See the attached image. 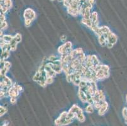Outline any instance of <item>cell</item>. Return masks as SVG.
<instances>
[{"instance_id":"6da1fadb","label":"cell","mask_w":127,"mask_h":126,"mask_svg":"<svg viewBox=\"0 0 127 126\" xmlns=\"http://www.w3.org/2000/svg\"><path fill=\"white\" fill-rule=\"evenodd\" d=\"M68 112L64 111L61 113L58 118L55 121V124L56 126H64L68 125L73 122V120H67V115Z\"/></svg>"},{"instance_id":"7a4b0ae2","label":"cell","mask_w":127,"mask_h":126,"mask_svg":"<svg viewBox=\"0 0 127 126\" xmlns=\"http://www.w3.org/2000/svg\"><path fill=\"white\" fill-rule=\"evenodd\" d=\"M73 50L72 49V44L70 41H67L58 48V53L61 55H68Z\"/></svg>"},{"instance_id":"3957f363","label":"cell","mask_w":127,"mask_h":126,"mask_svg":"<svg viewBox=\"0 0 127 126\" xmlns=\"http://www.w3.org/2000/svg\"><path fill=\"white\" fill-rule=\"evenodd\" d=\"M24 20H30L34 21L36 18V14L32 8H28L24 11Z\"/></svg>"},{"instance_id":"277c9868","label":"cell","mask_w":127,"mask_h":126,"mask_svg":"<svg viewBox=\"0 0 127 126\" xmlns=\"http://www.w3.org/2000/svg\"><path fill=\"white\" fill-rule=\"evenodd\" d=\"M17 85L18 84L17 83H13V85L12 87H10V88L8 91V97H10V98L11 97H16V98H17L19 96L20 92L18 89Z\"/></svg>"},{"instance_id":"5b68a950","label":"cell","mask_w":127,"mask_h":126,"mask_svg":"<svg viewBox=\"0 0 127 126\" xmlns=\"http://www.w3.org/2000/svg\"><path fill=\"white\" fill-rule=\"evenodd\" d=\"M3 64V67L1 68L0 70V73H1V77L6 76V73L10 69V68L12 66V64L10 62H8L7 61H5Z\"/></svg>"},{"instance_id":"8992f818","label":"cell","mask_w":127,"mask_h":126,"mask_svg":"<svg viewBox=\"0 0 127 126\" xmlns=\"http://www.w3.org/2000/svg\"><path fill=\"white\" fill-rule=\"evenodd\" d=\"M118 41V36L114 33H113L111 32L110 34L108 35L107 38V44L108 43H110L113 45H115Z\"/></svg>"},{"instance_id":"52a82bcc","label":"cell","mask_w":127,"mask_h":126,"mask_svg":"<svg viewBox=\"0 0 127 126\" xmlns=\"http://www.w3.org/2000/svg\"><path fill=\"white\" fill-rule=\"evenodd\" d=\"M47 64H49V66H51V68L55 71L57 74H60L61 72L63 71L62 68H61V66L59 64H55L53 62H47Z\"/></svg>"},{"instance_id":"ba28073f","label":"cell","mask_w":127,"mask_h":126,"mask_svg":"<svg viewBox=\"0 0 127 126\" xmlns=\"http://www.w3.org/2000/svg\"><path fill=\"white\" fill-rule=\"evenodd\" d=\"M108 109V102L105 101L101 105L100 109L98 110V114L99 115H103L106 114V112H107Z\"/></svg>"},{"instance_id":"9c48e42d","label":"cell","mask_w":127,"mask_h":126,"mask_svg":"<svg viewBox=\"0 0 127 126\" xmlns=\"http://www.w3.org/2000/svg\"><path fill=\"white\" fill-rule=\"evenodd\" d=\"M78 97L81 100V102H82L83 103H85L87 102V97L86 93L82 91V90H81V89H78Z\"/></svg>"},{"instance_id":"30bf717a","label":"cell","mask_w":127,"mask_h":126,"mask_svg":"<svg viewBox=\"0 0 127 126\" xmlns=\"http://www.w3.org/2000/svg\"><path fill=\"white\" fill-rule=\"evenodd\" d=\"M90 19L91 20L93 25L98 26V25H99V20H98V15L97 12H94L91 13V16H90Z\"/></svg>"},{"instance_id":"8fae6325","label":"cell","mask_w":127,"mask_h":126,"mask_svg":"<svg viewBox=\"0 0 127 126\" xmlns=\"http://www.w3.org/2000/svg\"><path fill=\"white\" fill-rule=\"evenodd\" d=\"M10 50H6V51H1V64L6 61V59L10 57Z\"/></svg>"},{"instance_id":"7c38bea8","label":"cell","mask_w":127,"mask_h":126,"mask_svg":"<svg viewBox=\"0 0 127 126\" xmlns=\"http://www.w3.org/2000/svg\"><path fill=\"white\" fill-rule=\"evenodd\" d=\"M98 42L102 47H106L107 45V38L104 35L98 37Z\"/></svg>"},{"instance_id":"4fadbf2b","label":"cell","mask_w":127,"mask_h":126,"mask_svg":"<svg viewBox=\"0 0 127 126\" xmlns=\"http://www.w3.org/2000/svg\"><path fill=\"white\" fill-rule=\"evenodd\" d=\"M82 23L84 24V25H85L86 27H87L88 28H91V27L93 25V23H92V21L90 19H85V18H82Z\"/></svg>"},{"instance_id":"5bb4252c","label":"cell","mask_w":127,"mask_h":126,"mask_svg":"<svg viewBox=\"0 0 127 126\" xmlns=\"http://www.w3.org/2000/svg\"><path fill=\"white\" fill-rule=\"evenodd\" d=\"M14 39V37L12 36V35H8V34H6V35H3V37H1V39H2L3 41L6 43H9L11 42V41Z\"/></svg>"},{"instance_id":"9a60e30c","label":"cell","mask_w":127,"mask_h":126,"mask_svg":"<svg viewBox=\"0 0 127 126\" xmlns=\"http://www.w3.org/2000/svg\"><path fill=\"white\" fill-rule=\"evenodd\" d=\"M10 46V50L11 51H15L17 50V47L18 43L15 41V39H13L10 43H9Z\"/></svg>"},{"instance_id":"2e32d148","label":"cell","mask_w":127,"mask_h":126,"mask_svg":"<svg viewBox=\"0 0 127 126\" xmlns=\"http://www.w3.org/2000/svg\"><path fill=\"white\" fill-rule=\"evenodd\" d=\"M76 118L80 122H84L85 120V117L84 115V113H80L76 115Z\"/></svg>"},{"instance_id":"e0dca14e","label":"cell","mask_w":127,"mask_h":126,"mask_svg":"<svg viewBox=\"0 0 127 126\" xmlns=\"http://www.w3.org/2000/svg\"><path fill=\"white\" fill-rule=\"evenodd\" d=\"M92 61L94 66H98L101 64L99 59L97 58V57L96 56V55H92Z\"/></svg>"},{"instance_id":"ac0fdd59","label":"cell","mask_w":127,"mask_h":126,"mask_svg":"<svg viewBox=\"0 0 127 126\" xmlns=\"http://www.w3.org/2000/svg\"><path fill=\"white\" fill-rule=\"evenodd\" d=\"M94 107L93 106V105H90V104H88V105L85 107V112L87 113H89V114H91L94 112Z\"/></svg>"},{"instance_id":"d6986e66","label":"cell","mask_w":127,"mask_h":126,"mask_svg":"<svg viewBox=\"0 0 127 126\" xmlns=\"http://www.w3.org/2000/svg\"><path fill=\"white\" fill-rule=\"evenodd\" d=\"M14 39H15L16 42H17L18 44V43L20 42H21L22 40V35H21V34H20V33H16L15 35L14 36Z\"/></svg>"},{"instance_id":"ffe728a7","label":"cell","mask_w":127,"mask_h":126,"mask_svg":"<svg viewBox=\"0 0 127 126\" xmlns=\"http://www.w3.org/2000/svg\"><path fill=\"white\" fill-rule=\"evenodd\" d=\"M7 112H8V110H7L6 107L1 106V105L0 106V114H0V116H1V117L3 116Z\"/></svg>"},{"instance_id":"44dd1931","label":"cell","mask_w":127,"mask_h":126,"mask_svg":"<svg viewBox=\"0 0 127 126\" xmlns=\"http://www.w3.org/2000/svg\"><path fill=\"white\" fill-rule=\"evenodd\" d=\"M4 5L7 8L10 10L12 7V0H4Z\"/></svg>"},{"instance_id":"7402d4cb","label":"cell","mask_w":127,"mask_h":126,"mask_svg":"<svg viewBox=\"0 0 127 126\" xmlns=\"http://www.w3.org/2000/svg\"><path fill=\"white\" fill-rule=\"evenodd\" d=\"M7 28H8V23L6 21L3 23H1V30L3 31L4 30H6Z\"/></svg>"},{"instance_id":"603a6c76","label":"cell","mask_w":127,"mask_h":126,"mask_svg":"<svg viewBox=\"0 0 127 126\" xmlns=\"http://www.w3.org/2000/svg\"><path fill=\"white\" fill-rule=\"evenodd\" d=\"M32 22H33V21H32L30 20H24V23H25V25L26 27H30Z\"/></svg>"},{"instance_id":"cb8c5ba5","label":"cell","mask_w":127,"mask_h":126,"mask_svg":"<svg viewBox=\"0 0 127 126\" xmlns=\"http://www.w3.org/2000/svg\"><path fill=\"white\" fill-rule=\"evenodd\" d=\"M53 81H54V78L53 77H49V78H47L46 80V82L47 85H49V84L53 83Z\"/></svg>"},{"instance_id":"d4e9b609","label":"cell","mask_w":127,"mask_h":126,"mask_svg":"<svg viewBox=\"0 0 127 126\" xmlns=\"http://www.w3.org/2000/svg\"><path fill=\"white\" fill-rule=\"evenodd\" d=\"M122 115L124 118H126L127 117V107H124L122 110Z\"/></svg>"},{"instance_id":"484cf974","label":"cell","mask_w":127,"mask_h":126,"mask_svg":"<svg viewBox=\"0 0 127 126\" xmlns=\"http://www.w3.org/2000/svg\"><path fill=\"white\" fill-rule=\"evenodd\" d=\"M10 103L14 105L17 103V98L16 97H11L10 98Z\"/></svg>"},{"instance_id":"4316f807","label":"cell","mask_w":127,"mask_h":126,"mask_svg":"<svg viewBox=\"0 0 127 126\" xmlns=\"http://www.w3.org/2000/svg\"><path fill=\"white\" fill-rule=\"evenodd\" d=\"M1 23H3L4 21H6V18H5V15L1 13Z\"/></svg>"},{"instance_id":"83f0119b","label":"cell","mask_w":127,"mask_h":126,"mask_svg":"<svg viewBox=\"0 0 127 126\" xmlns=\"http://www.w3.org/2000/svg\"><path fill=\"white\" fill-rule=\"evenodd\" d=\"M66 41H67V36L65 35H63L61 37V41L63 42H66Z\"/></svg>"},{"instance_id":"f1b7e54d","label":"cell","mask_w":127,"mask_h":126,"mask_svg":"<svg viewBox=\"0 0 127 126\" xmlns=\"http://www.w3.org/2000/svg\"><path fill=\"white\" fill-rule=\"evenodd\" d=\"M114 46V45L111 44H110V43H108V44H107V45H106V47H108V49H111L113 48Z\"/></svg>"},{"instance_id":"f546056e","label":"cell","mask_w":127,"mask_h":126,"mask_svg":"<svg viewBox=\"0 0 127 126\" xmlns=\"http://www.w3.org/2000/svg\"><path fill=\"white\" fill-rule=\"evenodd\" d=\"M58 2H63V0H58Z\"/></svg>"},{"instance_id":"4dcf8cb0","label":"cell","mask_w":127,"mask_h":126,"mask_svg":"<svg viewBox=\"0 0 127 126\" xmlns=\"http://www.w3.org/2000/svg\"><path fill=\"white\" fill-rule=\"evenodd\" d=\"M87 1H90V0H86Z\"/></svg>"},{"instance_id":"1f68e13d","label":"cell","mask_w":127,"mask_h":126,"mask_svg":"<svg viewBox=\"0 0 127 126\" xmlns=\"http://www.w3.org/2000/svg\"><path fill=\"white\" fill-rule=\"evenodd\" d=\"M51 1H55V0H51Z\"/></svg>"}]
</instances>
